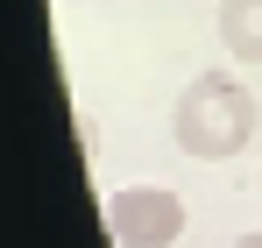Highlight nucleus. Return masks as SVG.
Wrapping results in <instances>:
<instances>
[{"label":"nucleus","instance_id":"1","mask_svg":"<svg viewBox=\"0 0 262 248\" xmlns=\"http://www.w3.org/2000/svg\"><path fill=\"white\" fill-rule=\"evenodd\" d=\"M255 135V92L234 78V71H199L170 99V142L191 163H227L241 156Z\"/></svg>","mask_w":262,"mask_h":248},{"label":"nucleus","instance_id":"2","mask_svg":"<svg viewBox=\"0 0 262 248\" xmlns=\"http://www.w3.org/2000/svg\"><path fill=\"white\" fill-rule=\"evenodd\" d=\"M184 227H191V213L170 184H121L106 199L114 248H170V241H184Z\"/></svg>","mask_w":262,"mask_h":248},{"label":"nucleus","instance_id":"3","mask_svg":"<svg viewBox=\"0 0 262 248\" xmlns=\"http://www.w3.org/2000/svg\"><path fill=\"white\" fill-rule=\"evenodd\" d=\"M213 29H220V43H227V57L262 64V0H220Z\"/></svg>","mask_w":262,"mask_h":248},{"label":"nucleus","instance_id":"4","mask_svg":"<svg viewBox=\"0 0 262 248\" xmlns=\"http://www.w3.org/2000/svg\"><path fill=\"white\" fill-rule=\"evenodd\" d=\"M234 248H262V234H241V241H234Z\"/></svg>","mask_w":262,"mask_h":248}]
</instances>
